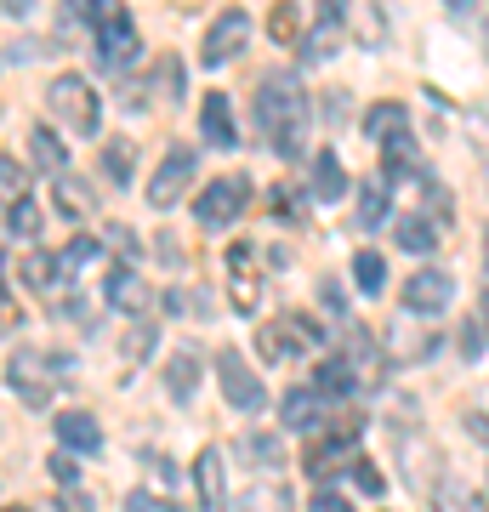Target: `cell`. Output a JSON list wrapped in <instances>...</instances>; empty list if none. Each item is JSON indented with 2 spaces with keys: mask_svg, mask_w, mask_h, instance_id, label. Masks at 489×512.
I'll use <instances>...</instances> for the list:
<instances>
[{
  "mask_svg": "<svg viewBox=\"0 0 489 512\" xmlns=\"http://www.w3.org/2000/svg\"><path fill=\"white\" fill-rule=\"evenodd\" d=\"M256 120H262V137H268L285 160L302 154L308 143V92H302V80L296 74H268L262 86H256Z\"/></svg>",
  "mask_w": 489,
  "mask_h": 512,
  "instance_id": "cell-1",
  "label": "cell"
},
{
  "mask_svg": "<svg viewBox=\"0 0 489 512\" xmlns=\"http://www.w3.org/2000/svg\"><path fill=\"white\" fill-rule=\"evenodd\" d=\"M63 376H69V359H63V353L18 348L12 359H6V387H12L29 410H46V404H52V393L63 387Z\"/></svg>",
  "mask_w": 489,
  "mask_h": 512,
  "instance_id": "cell-2",
  "label": "cell"
},
{
  "mask_svg": "<svg viewBox=\"0 0 489 512\" xmlns=\"http://www.w3.org/2000/svg\"><path fill=\"white\" fill-rule=\"evenodd\" d=\"M46 97H52V120H63L74 137H97V126H103V103H97V92H91L86 74H57Z\"/></svg>",
  "mask_w": 489,
  "mask_h": 512,
  "instance_id": "cell-3",
  "label": "cell"
},
{
  "mask_svg": "<svg viewBox=\"0 0 489 512\" xmlns=\"http://www.w3.org/2000/svg\"><path fill=\"white\" fill-rule=\"evenodd\" d=\"M91 23H97V63L126 69L137 57V23L126 18V6L120 0H91Z\"/></svg>",
  "mask_w": 489,
  "mask_h": 512,
  "instance_id": "cell-4",
  "label": "cell"
},
{
  "mask_svg": "<svg viewBox=\"0 0 489 512\" xmlns=\"http://www.w3.org/2000/svg\"><path fill=\"white\" fill-rule=\"evenodd\" d=\"M217 382H222V399L234 404L239 416L268 410V387L256 382V370L245 365V353H239V348H222L217 353Z\"/></svg>",
  "mask_w": 489,
  "mask_h": 512,
  "instance_id": "cell-5",
  "label": "cell"
},
{
  "mask_svg": "<svg viewBox=\"0 0 489 512\" xmlns=\"http://www.w3.org/2000/svg\"><path fill=\"white\" fill-rule=\"evenodd\" d=\"M245 205H251V183L245 177H217L211 188H200L194 217H200V228H234L245 217Z\"/></svg>",
  "mask_w": 489,
  "mask_h": 512,
  "instance_id": "cell-6",
  "label": "cell"
},
{
  "mask_svg": "<svg viewBox=\"0 0 489 512\" xmlns=\"http://www.w3.org/2000/svg\"><path fill=\"white\" fill-rule=\"evenodd\" d=\"M319 342H325V336H319V325H313V319H302V313H296V319H285V325H262V330H256V348H262V359H268V365L302 359V353L319 348Z\"/></svg>",
  "mask_w": 489,
  "mask_h": 512,
  "instance_id": "cell-7",
  "label": "cell"
},
{
  "mask_svg": "<svg viewBox=\"0 0 489 512\" xmlns=\"http://www.w3.org/2000/svg\"><path fill=\"white\" fill-rule=\"evenodd\" d=\"M194 165H200L194 148H171L160 160V171L148 177V205H154V211H171V205L188 194V183H194Z\"/></svg>",
  "mask_w": 489,
  "mask_h": 512,
  "instance_id": "cell-8",
  "label": "cell"
},
{
  "mask_svg": "<svg viewBox=\"0 0 489 512\" xmlns=\"http://www.w3.org/2000/svg\"><path fill=\"white\" fill-rule=\"evenodd\" d=\"M245 40H251V18H245L239 6H228V12H217V23L205 29V46H200V57L211 63V69H222L228 57H239V52H245Z\"/></svg>",
  "mask_w": 489,
  "mask_h": 512,
  "instance_id": "cell-9",
  "label": "cell"
},
{
  "mask_svg": "<svg viewBox=\"0 0 489 512\" xmlns=\"http://www.w3.org/2000/svg\"><path fill=\"white\" fill-rule=\"evenodd\" d=\"M450 302H455V279L444 274V268H421V274H410V285H404V308L421 313V319L444 313Z\"/></svg>",
  "mask_w": 489,
  "mask_h": 512,
  "instance_id": "cell-10",
  "label": "cell"
},
{
  "mask_svg": "<svg viewBox=\"0 0 489 512\" xmlns=\"http://www.w3.org/2000/svg\"><path fill=\"white\" fill-rule=\"evenodd\" d=\"M256 245H234L228 251V296H234V313H256L262 302V274H256Z\"/></svg>",
  "mask_w": 489,
  "mask_h": 512,
  "instance_id": "cell-11",
  "label": "cell"
},
{
  "mask_svg": "<svg viewBox=\"0 0 489 512\" xmlns=\"http://www.w3.org/2000/svg\"><path fill=\"white\" fill-rule=\"evenodd\" d=\"M313 393L325 404H342L359 393V370H353V359L347 353H330V359H319V370H313Z\"/></svg>",
  "mask_w": 489,
  "mask_h": 512,
  "instance_id": "cell-12",
  "label": "cell"
},
{
  "mask_svg": "<svg viewBox=\"0 0 489 512\" xmlns=\"http://www.w3.org/2000/svg\"><path fill=\"white\" fill-rule=\"evenodd\" d=\"M52 433L63 439V450H74V456H97V450H103V427H97L91 410H63V416L52 421Z\"/></svg>",
  "mask_w": 489,
  "mask_h": 512,
  "instance_id": "cell-13",
  "label": "cell"
},
{
  "mask_svg": "<svg viewBox=\"0 0 489 512\" xmlns=\"http://www.w3.org/2000/svg\"><path fill=\"white\" fill-rule=\"evenodd\" d=\"M279 421H285L290 433H313V427H325V399L313 387H290L285 399H279Z\"/></svg>",
  "mask_w": 489,
  "mask_h": 512,
  "instance_id": "cell-14",
  "label": "cell"
},
{
  "mask_svg": "<svg viewBox=\"0 0 489 512\" xmlns=\"http://www.w3.org/2000/svg\"><path fill=\"white\" fill-rule=\"evenodd\" d=\"M103 291H109V302L120 313H143L148 302H154V291L143 285V274L131 268V262H120V268H109V279H103Z\"/></svg>",
  "mask_w": 489,
  "mask_h": 512,
  "instance_id": "cell-15",
  "label": "cell"
},
{
  "mask_svg": "<svg viewBox=\"0 0 489 512\" xmlns=\"http://www.w3.org/2000/svg\"><path fill=\"white\" fill-rule=\"evenodd\" d=\"M194 490H200L205 512H228V484H222V450H200L194 456Z\"/></svg>",
  "mask_w": 489,
  "mask_h": 512,
  "instance_id": "cell-16",
  "label": "cell"
},
{
  "mask_svg": "<svg viewBox=\"0 0 489 512\" xmlns=\"http://www.w3.org/2000/svg\"><path fill=\"white\" fill-rule=\"evenodd\" d=\"M200 131H205V143L211 148H234L239 143V131H234V109H228V97L222 92H205V103H200Z\"/></svg>",
  "mask_w": 489,
  "mask_h": 512,
  "instance_id": "cell-17",
  "label": "cell"
},
{
  "mask_svg": "<svg viewBox=\"0 0 489 512\" xmlns=\"http://www.w3.org/2000/svg\"><path fill=\"white\" fill-rule=\"evenodd\" d=\"M308 194L313 200H342L347 194V171H342V160L336 154H313V165H308Z\"/></svg>",
  "mask_w": 489,
  "mask_h": 512,
  "instance_id": "cell-18",
  "label": "cell"
},
{
  "mask_svg": "<svg viewBox=\"0 0 489 512\" xmlns=\"http://www.w3.org/2000/svg\"><path fill=\"white\" fill-rule=\"evenodd\" d=\"M433 512H489V495L461 484V478H438L433 484Z\"/></svg>",
  "mask_w": 489,
  "mask_h": 512,
  "instance_id": "cell-19",
  "label": "cell"
},
{
  "mask_svg": "<svg viewBox=\"0 0 489 512\" xmlns=\"http://www.w3.org/2000/svg\"><path fill=\"white\" fill-rule=\"evenodd\" d=\"M194 387H200V348H182L171 365H165V393L177 404L194 399Z\"/></svg>",
  "mask_w": 489,
  "mask_h": 512,
  "instance_id": "cell-20",
  "label": "cell"
},
{
  "mask_svg": "<svg viewBox=\"0 0 489 512\" xmlns=\"http://www.w3.org/2000/svg\"><path fill=\"white\" fill-rule=\"evenodd\" d=\"M52 205H57V217H69V222H80V217H91L97 205H91V188L80 183V177H52Z\"/></svg>",
  "mask_w": 489,
  "mask_h": 512,
  "instance_id": "cell-21",
  "label": "cell"
},
{
  "mask_svg": "<svg viewBox=\"0 0 489 512\" xmlns=\"http://www.w3.org/2000/svg\"><path fill=\"white\" fill-rule=\"evenodd\" d=\"M364 137H376V143L410 137V109H404V103H376V109L364 114Z\"/></svg>",
  "mask_w": 489,
  "mask_h": 512,
  "instance_id": "cell-22",
  "label": "cell"
},
{
  "mask_svg": "<svg viewBox=\"0 0 489 512\" xmlns=\"http://www.w3.org/2000/svg\"><path fill=\"white\" fill-rule=\"evenodd\" d=\"M393 239H399V251H410V256H433L438 251V222H427L416 211V217H399L393 222Z\"/></svg>",
  "mask_w": 489,
  "mask_h": 512,
  "instance_id": "cell-23",
  "label": "cell"
},
{
  "mask_svg": "<svg viewBox=\"0 0 489 512\" xmlns=\"http://www.w3.org/2000/svg\"><path fill=\"white\" fill-rule=\"evenodd\" d=\"M29 154H35V165L46 171V177H63V171H69V148H63V137H57L52 126L29 131Z\"/></svg>",
  "mask_w": 489,
  "mask_h": 512,
  "instance_id": "cell-24",
  "label": "cell"
},
{
  "mask_svg": "<svg viewBox=\"0 0 489 512\" xmlns=\"http://www.w3.org/2000/svg\"><path fill=\"white\" fill-rule=\"evenodd\" d=\"M23 285H35L40 296H52L57 285H63V274H69V262L63 256H46V251H35V256H23Z\"/></svg>",
  "mask_w": 489,
  "mask_h": 512,
  "instance_id": "cell-25",
  "label": "cell"
},
{
  "mask_svg": "<svg viewBox=\"0 0 489 512\" xmlns=\"http://www.w3.org/2000/svg\"><path fill=\"white\" fill-rule=\"evenodd\" d=\"M239 456L251 461V467H262V473H279L285 467V444L273 439V433H245L239 439Z\"/></svg>",
  "mask_w": 489,
  "mask_h": 512,
  "instance_id": "cell-26",
  "label": "cell"
},
{
  "mask_svg": "<svg viewBox=\"0 0 489 512\" xmlns=\"http://www.w3.org/2000/svg\"><path fill=\"white\" fill-rule=\"evenodd\" d=\"M131 165H137V148H131L126 137H114V143L103 148V177H109L114 188H126L131 183Z\"/></svg>",
  "mask_w": 489,
  "mask_h": 512,
  "instance_id": "cell-27",
  "label": "cell"
},
{
  "mask_svg": "<svg viewBox=\"0 0 489 512\" xmlns=\"http://www.w3.org/2000/svg\"><path fill=\"white\" fill-rule=\"evenodd\" d=\"M18 200H29V165L0 154V205H18Z\"/></svg>",
  "mask_w": 489,
  "mask_h": 512,
  "instance_id": "cell-28",
  "label": "cell"
},
{
  "mask_svg": "<svg viewBox=\"0 0 489 512\" xmlns=\"http://www.w3.org/2000/svg\"><path fill=\"white\" fill-rule=\"evenodd\" d=\"M342 461H347V439L313 444V450H308V473H313V478H325V484H330V473H336Z\"/></svg>",
  "mask_w": 489,
  "mask_h": 512,
  "instance_id": "cell-29",
  "label": "cell"
},
{
  "mask_svg": "<svg viewBox=\"0 0 489 512\" xmlns=\"http://www.w3.org/2000/svg\"><path fill=\"white\" fill-rule=\"evenodd\" d=\"M234 512H290V495H285V484H262L245 501H234Z\"/></svg>",
  "mask_w": 489,
  "mask_h": 512,
  "instance_id": "cell-30",
  "label": "cell"
},
{
  "mask_svg": "<svg viewBox=\"0 0 489 512\" xmlns=\"http://www.w3.org/2000/svg\"><path fill=\"white\" fill-rule=\"evenodd\" d=\"M387 222V183H364L359 194V228H381Z\"/></svg>",
  "mask_w": 489,
  "mask_h": 512,
  "instance_id": "cell-31",
  "label": "cell"
},
{
  "mask_svg": "<svg viewBox=\"0 0 489 512\" xmlns=\"http://www.w3.org/2000/svg\"><path fill=\"white\" fill-rule=\"evenodd\" d=\"M353 279H359V291L376 296L381 285H387V262H381L376 251H359V256H353Z\"/></svg>",
  "mask_w": 489,
  "mask_h": 512,
  "instance_id": "cell-32",
  "label": "cell"
},
{
  "mask_svg": "<svg viewBox=\"0 0 489 512\" xmlns=\"http://www.w3.org/2000/svg\"><path fill=\"white\" fill-rule=\"evenodd\" d=\"M40 222H46V217H40V205H35V200L6 205V228H12L18 239H35V234H40Z\"/></svg>",
  "mask_w": 489,
  "mask_h": 512,
  "instance_id": "cell-33",
  "label": "cell"
},
{
  "mask_svg": "<svg viewBox=\"0 0 489 512\" xmlns=\"http://www.w3.org/2000/svg\"><path fill=\"white\" fill-rule=\"evenodd\" d=\"M268 35L279 40V46H296V35H302V29H296V6H290V0H273V12H268Z\"/></svg>",
  "mask_w": 489,
  "mask_h": 512,
  "instance_id": "cell-34",
  "label": "cell"
},
{
  "mask_svg": "<svg viewBox=\"0 0 489 512\" xmlns=\"http://www.w3.org/2000/svg\"><path fill=\"white\" fill-rule=\"evenodd\" d=\"M353 490L370 495V501H376V495H387V478H381L376 461H353Z\"/></svg>",
  "mask_w": 489,
  "mask_h": 512,
  "instance_id": "cell-35",
  "label": "cell"
},
{
  "mask_svg": "<svg viewBox=\"0 0 489 512\" xmlns=\"http://www.w3.org/2000/svg\"><path fill=\"white\" fill-rule=\"evenodd\" d=\"M97 256H103V239L80 234V239H69V251H63V262H69V268H86V262H97Z\"/></svg>",
  "mask_w": 489,
  "mask_h": 512,
  "instance_id": "cell-36",
  "label": "cell"
},
{
  "mask_svg": "<svg viewBox=\"0 0 489 512\" xmlns=\"http://www.w3.org/2000/svg\"><path fill=\"white\" fill-rule=\"evenodd\" d=\"M126 512H182V507H171V501L154 495V490H131L126 495Z\"/></svg>",
  "mask_w": 489,
  "mask_h": 512,
  "instance_id": "cell-37",
  "label": "cell"
},
{
  "mask_svg": "<svg viewBox=\"0 0 489 512\" xmlns=\"http://www.w3.org/2000/svg\"><path fill=\"white\" fill-rule=\"evenodd\" d=\"M455 348H461V359H478V353H484V325H478V319H467V325H461V336H455Z\"/></svg>",
  "mask_w": 489,
  "mask_h": 512,
  "instance_id": "cell-38",
  "label": "cell"
},
{
  "mask_svg": "<svg viewBox=\"0 0 489 512\" xmlns=\"http://www.w3.org/2000/svg\"><path fill=\"white\" fill-rule=\"evenodd\" d=\"M319 29L342 35V29H347V0H319Z\"/></svg>",
  "mask_w": 489,
  "mask_h": 512,
  "instance_id": "cell-39",
  "label": "cell"
},
{
  "mask_svg": "<svg viewBox=\"0 0 489 512\" xmlns=\"http://www.w3.org/2000/svg\"><path fill=\"white\" fill-rule=\"evenodd\" d=\"M46 467H52V478H57V484H80V467H74V450H52V461H46Z\"/></svg>",
  "mask_w": 489,
  "mask_h": 512,
  "instance_id": "cell-40",
  "label": "cell"
},
{
  "mask_svg": "<svg viewBox=\"0 0 489 512\" xmlns=\"http://www.w3.org/2000/svg\"><path fill=\"white\" fill-rule=\"evenodd\" d=\"M57 512H97V507H91V495L80 490V484H63V490H57Z\"/></svg>",
  "mask_w": 489,
  "mask_h": 512,
  "instance_id": "cell-41",
  "label": "cell"
},
{
  "mask_svg": "<svg viewBox=\"0 0 489 512\" xmlns=\"http://www.w3.org/2000/svg\"><path fill=\"white\" fill-rule=\"evenodd\" d=\"M308 512H353V507H347V495H336L330 484H319V495L308 501Z\"/></svg>",
  "mask_w": 489,
  "mask_h": 512,
  "instance_id": "cell-42",
  "label": "cell"
},
{
  "mask_svg": "<svg viewBox=\"0 0 489 512\" xmlns=\"http://www.w3.org/2000/svg\"><path fill=\"white\" fill-rule=\"evenodd\" d=\"M273 217H285V222H296V217H302V211H296V205H302V200H296V194H290V188H273Z\"/></svg>",
  "mask_w": 489,
  "mask_h": 512,
  "instance_id": "cell-43",
  "label": "cell"
},
{
  "mask_svg": "<svg viewBox=\"0 0 489 512\" xmlns=\"http://www.w3.org/2000/svg\"><path fill=\"white\" fill-rule=\"evenodd\" d=\"M126 353H131V359H148V353H154V325L131 330V336H126Z\"/></svg>",
  "mask_w": 489,
  "mask_h": 512,
  "instance_id": "cell-44",
  "label": "cell"
},
{
  "mask_svg": "<svg viewBox=\"0 0 489 512\" xmlns=\"http://www.w3.org/2000/svg\"><path fill=\"white\" fill-rule=\"evenodd\" d=\"M18 325V308H12V296H6V256H0V330Z\"/></svg>",
  "mask_w": 489,
  "mask_h": 512,
  "instance_id": "cell-45",
  "label": "cell"
},
{
  "mask_svg": "<svg viewBox=\"0 0 489 512\" xmlns=\"http://www.w3.org/2000/svg\"><path fill=\"white\" fill-rule=\"evenodd\" d=\"M103 239H109V245H120V251H126V256H137V251H143V245H137V234H131V228H109V234H103Z\"/></svg>",
  "mask_w": 489,
  "mask_h": 512,
  "instance_id": "cell-46",
  "label": "cell"
},
{
  "mask_svg": "<svg viewBox=\"0 0 489 512\" xmlns=\"http://www.w3.org/2000/svg\"><path fill=\"white\" fill-rule=\"evenodd\" d=\"M467 433L489 450V416H484V410H472V416H467Z\"/></svg>",
  "mask_w": 489,
  "mask_h": 512,
  "instance_id": "cell-47",
  "label": "cell"
},
{
  "mask_svg": "<svg viewBox=\"0 0 489 512\" xmlns=\"http://www.w3.org/2000/svg\"><path fill=\"white\" fill-rule=\"evenodd\" d=\"M165 313H188V291H165Z\"/></svg>",
  "mask_w": 489,
  "mask_h": 512,
  "instance_id": "cell-48",
  "label": "cell"
},
{
  "mask_svg": "<svg viewBox=\"0 0 489 512\" xmlns=\"http://www.w3.org/2000/svg\"><path fill=\"white\" fill-rule=\"evenodd\" d=\"M0 6H6L12 18H29V12H35V0H0Z\"/></svg>",
  "mask_w": 489,
  "mask_h": 512,
  "instance_id": "cell-49",
  "label": "cell"
},
{
  "mask_svg": "<svg viewBox=\"0 0 489 512\" xmlns=\"http://www.w3.org/2000/svg\"><path fill=\"white\" fill-rule=\"evenodd\" d=\"M325 308H330V313L347 308V302H342V285H325Z\"/></svg>",
  "mask_w": 489,
  "mask_h": 512,
  "instance_id": "cell-50",
  "label": "cell"
},
{
  "mask_svg": "<svg viewBox=\"0 0 489 512\" xmlns=\"http://www.w3.org/2000/svg\"><path fill=\"white\" fill-rule=\"evenodd\" d=\"M80 12H91V0H63V18H69V23L80 18Z\"/></svg>",
  "mask_w": 489,
  "mask_h": 512,
  "instance_id": "cell-51",
  "label": "cell"
},
{
  "mask_svg": "<svg viewBox=\"0 0 489 512\" xmlns=\"http://www.w3.org/2000/svg\"><path fill=\"white\" fill-rule=\"evenodd\" d=\"M450 6H455V12H467V6H472V0H450Z\"/></svg>",
  "mask_w": 489,
  "mask_h": 512,
  "instance_id": "cell-52",
  "label": "cell"
},
{
  "mask_svg": "<svg viewBox=\"0 0 489 512\" xmlns=\"http://www.w3.org/2000/svg\"><path fill=\"white\" fill-rule=\"evenodd\" d=\"M484 262H489V228H484Z\"/></svg>",
  "mask_w": 489,
  "mask_h": 512,
  "instance_id": "cell-53",
  "label": "cell"
},
{
  "mask_svg": "<svg viewBox=\"0 0 489 512\" xmlns=\"http://www.w3.org/2000/svg\"><path fill=\"white\" fill-rule=\"evenodd\" d=\"M6 512H29V507H6Z\"/></svg>",
  "mask_w": 489,
  "mask_h": 512,
  "instance_id": "cell-54",
  "label": "cell"
},
{
  "mask_svg": "<svg viewBox=\"0 0 489 512\" xmlns=\"http://www.w3.org/2000/svg\"><path fill=\"white\" fill-rule=\"evenodd\" d=\"M484 302H489V296H484Z\"/></svg>",
  "mask_w": 489,
  "mask_h": 512,
  "instance_id": "cell-55",
  "label": "cell"
}]
</instances>
